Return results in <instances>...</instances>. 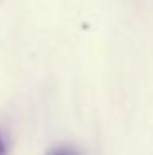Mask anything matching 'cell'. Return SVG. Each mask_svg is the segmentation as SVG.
I'll list each match as a JSON object with an SVG mask.
<instances>
[{
	"mask_svg": "<svg viewBox=\"0 0 153 155\" xmlns=\"http://www.w3.org/2000/svg\"><path fill=\"white\" fill-rule=\"evenodd\" d=\"M8 151V143H6V136H4V132L0 130V155H4Z\"/></svg>",
	"mask_w": 153,
	"mask_h": 155,
	"instance_id": "cell-1",
	"label": "cell"
}]
</instances>
